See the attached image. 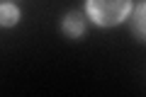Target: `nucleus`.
<instances>
[{
  "instance_id": "f257e3e1",
  "label": "nucleus",
  "mask_w": 146,
  "mask_h": 97,
  "mask_svg": "<svg viewBox=\"0 0 146 97\" xmlns=\"http://www.w3.org/2000/svg\"><path fill=\"white\" fill-rule=\"evenodd\" d=\"M129 0H88V12L100 24H115L127 15Z\"/></svg>"
},
{
  "instance_id": "f03ea898",
  "label": "nucleus",
  "mask_w": 146,
  "mask_h": 97,
  "mask_svg": "<svg viewBox=\"0 0 146 97\" xmlns=\"http://www.w3.org/2000/svg\"><path fill=\"white\" fill-rule=\"evenodd\" d=\"M17 22V7L0 5V24H15Z\"/></svg>"
},
{
  "instance_id": "7ed1b4c3",
  "label": "nucleus",
  "mask_w": 146,
  "mask_h": 97,
  "mask_svg": "<svg viewBox=\"0 0 146 97\" xmlns=\"http://www.w3.org/2000/svg\"><path fill=\"white\" fill-rule=\"evenodd\" d=\"M63 27H66V32H68V34H80V32H83V24H80V17H66Z\"/></svg>"
}]
</instances>
